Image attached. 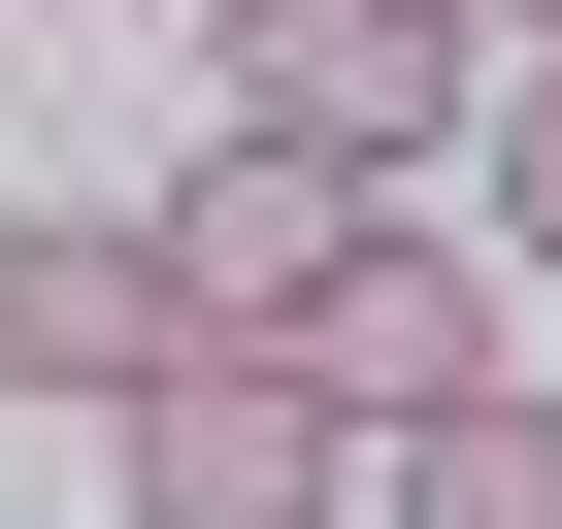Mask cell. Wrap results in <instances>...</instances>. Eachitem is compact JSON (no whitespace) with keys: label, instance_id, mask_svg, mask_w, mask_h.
Wrapping results in <instances>:
<instances>
[{"label":"cell","instance_id":"obj_7","mask_svg":"<svg viewBox=\"0 0 562 529\" xmlns=\"http://www.w3.org/2000/svg\"><path fill=\"white\" fill-rule=\"evenodd\" d=\"M463 166H496V264H562V67H496V133H463Z\"/></svg>","mask_w":562,"mask_h":529},{"label":"cell","instance_id":"obj_11","mask_svg":"<svg viewBox=\"0 0 562 529\" xmlns=\"http://www.w3.org/2000/svg\"><path fill=\"white\" fill-rule=\"evenodd\" d=\"M34 34H67V0H34Z\"/></svg>","mask_w":562,"mask_h":529},{"label":"cell","instance_id":"obj_8","mask_svg":"<svg viewBox=\"0 0 562 529\" xmlns=\"http://www.w3.org/2000/svg\"><path fill=\"white\" fill-rule=\"evenodd\" d=\"M430 34H529V0H430Z\"/></svg>","mask_w":562,"mask_h":529},{"label":"cell","instance_id":"obj_1","mask_svg":"<svg viewBox=\"0 0 562 529\" xmlns=\"http://www.w3.org/2000/svg\"><path fill=\"white\" fill-rule=\"evenodd\" d=\"M199 67H232V133H331L364 199L430 133H496V34H430V0H199Z\"/></svg>","mask_w":562,"mask_h":529},{"label":"cell","instance_id":"obj_5","mask_svg":"<svg viewBox=\"0 0 562 529\" xmlns=\"http://www.w3.org/2000/svg\"><path fill=\"white\" fill-rule=\"evenodd\" d=\"M299 364H331V430H364V463H397V430H463V397H496V232H430V199H397V232L331 264V331H299Z\"/></svg>","mask_w":562,"mask_h":529},{"label":"cell","instance_id":"obj_9","mask_svg":"<svg viewBox=\"0 0 562 529\" xmlns=\"http://www.w3.org/2000/svg\"><path fill=\"white\" fill-rule=\"evenodd\" d=\"M529 67H562V0H529Z\"/></svg>","mask_w":562,"mask_h":529},{"label":"cell","instance_id":"obj_10","mask_svg":"<svg viewBox=\"0 0 562 529\" xmlns=\"http://www.w3.org/2000/svg\"><path fill=\"white\" fill-rule=\"evenodd\" d=\"M0 34H34V0H0Z\"/></svg>","mask_w":562,"mask_h":529},{"label":"cell","instance_id":"obj_6","mask_svg":"<svg viewBox=\"0 0 562 529\" xmlns=\"http://www.w3.org/2000/svg\"><path fill=\"white\" fill-rule=\"evenodd\" d=\"M364 496H397V529H562V397L496 364V397H463V430H397Z\"/></svg>","mask_w":562,"mask_h":529},{"label":"cell","instance_id":"obj_4","mask_svg":"<svg viewBox=\"0 0 562 529\" xmlns=\"http://www.w3.org/2000/svg\"><path fill=\"white\" fill-rule=\"evenodd\" d=\"M364 232H397V199H364L331 133H199V166H166V264H199V331H265V364L331 331V264H364Z\"/></svg>","mask_w":562,"mask_h":529},{"label":"cell","instance_id":"obj_3","mask_svg":"<svg viewBox=\"0 0 562 529\" xmlns=\"http://www.w3.org/2000/svg\"><path fill=\"white\" fill-rule=\"evenodd\" d=\"M100 463H133V529H331V463H364V430H331V364L199 331V364H166V397H133Z\"/></svg>","mask_w":562,"mask_h":529},{"label":"cell","instance_id":"obj_2","mask_svg":"<svg viewBox=\"0 0 562 529\" xmlns=\"http://www.w3.org/2000/svg\"><path fill=\"white\" fill-rule=\"evenodd\" d=\"M199 364V264H166V199H34V232H0V397H34V430H133Z\"/></svg>","mask_w":562,"mask_h":529}]
</instances>
